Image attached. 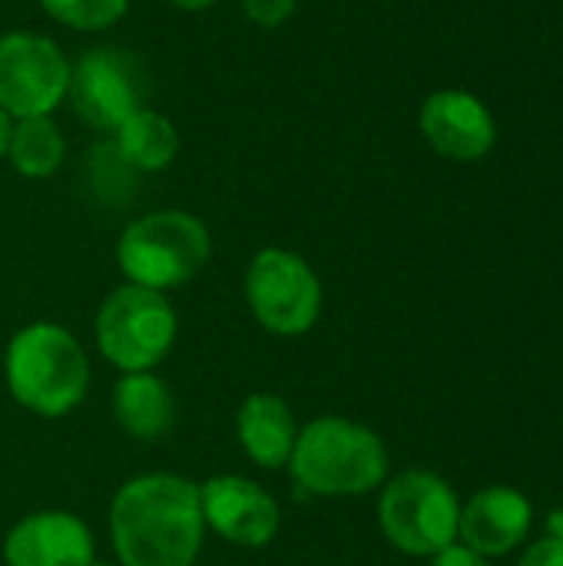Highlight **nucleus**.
Masks as SVG:
<instances>
[{
	"mask_svg": "<svg viewBox=\"0 0 563 566\" xmlns=\"http://www.w3.org/2000/svg\"><path fill=\"white\" fill-rule=\"evenodd\" d=\"M110 537L119 566H196L206 521L199 484L179 474H139L110 504Z\"/></svg>",
	"mask_w": 563,
	"mask_h": 566,
	"instance_id": "obj_1",
	"label": "nucleus"
},
{
	"mask_svg": "<svg viewBox=\"0 0 563 566\" xmlns=\"http://www.w3.org/2000/svg\"><path fill=\"white\" fill-rule=\"evenodd\" d=\"M285 468L312 497H362L385 484L388 448L368 424L332 415L299 428Z\"/></svg>",
	"mask_w": 563,
	"mask_h": 566,
	"instance_id": "obj_2",
	"label": "nucleus"
},
{
	"mask_svg": "<svg viewBox=\"0 0 563 566\" xmlns=\"http://www.w3.org/2000/svg\"><path fill=\"white\" fill-rule=\"evenodd\" d=\"M3 375L20 408L40 418H63L86 398L90 358L63 325L30 322L10 338Z\"/></svg>",
	"mask_w": 563,
	"mask_h": 566,
	"instance_id": "obj_3",
	"label": "nucleus"
},
{
	"mask_svg": "<svg viewBox=\"0 0 563 566\" xmlns=\"http://www.w3.org/2000/svg\"><path fill=\"white\" fill-rule=\"evenodd\" d=\"M212 255L206 222L183 209H156L133 219L116 242V265L129 285L173 292L192 282Z\"/></svg>",
	"mask_w": 563,
	"mask_h": 566,
	"instance_id": "obj_4",
	"label": "nucleus"
},
{
	"mask_svg": "<svg viewBox=\"0 0 563 566\" xmlns=\"http://www.w3.org/2000/svg\"><path fill=\"white\" fill-rule=\"evenodd\" d=\"M93 332L100 355L113 368L123 375L153 371L169 355L179 318L163 292L126 282L100 302Z\"/></svg>",
	"mask_w": 563,
	"mask_h": 566,
	"instance_id": "obj_5",
	"label": "nucleus"
},
{
	"mask_svg": "<svg viewBox=\"0 0 563 566\" xmlns=\"http://www.w3.org/2000/svg\"><path fill=\"white\" fill-rule=\"evenodd\" d=\"M458 517L461 501L455 488L431 471H405L378 497L382 534L408 557H435L458 544Z\"/></svg>",
	"mask_w": 563,
	"mask_h": 566,
	"instance_id": "obj_6",
	"label": "nucleus"
},
{
	"mask_svg": "<svg viewBox=\"0 0 563 566\" xmlns=\"http://www.w3.org/2000/svg\"><path fill=\"white\" fill-rule=\"evenodd\" d=\"M66 103L90 129L113 136L133 113L149 106V70L126 46H90L70 60Z\"/></svg>",
	"mask_w": 563,
	"mask_h": 566,
	"instance_id": "obj_7",
	"label": "nucleus"
},
{
	"mask_svg": "<svg viewBox=\"0 0 563 566\" xmlns=\"http://www.w3.org/2000/svg\"><path fill=\"white\" fill-rule=\"evenodd\" d=\"M252 318L279 338H299L322 315V282L292 249H259L242 282Z\"/></svg>",
	"mask_w": 563,
	"mask_h": 566,
	"instance_id": "obj_8",
	"label": "nucleus"
},
{
	"mask_svg": "<svg viewBox=\"0 0 563 566\" xmlns=\"http://www.w3.org/2000/svg\"><path fill=\"white\" fill-rule=\"evenodd\" d=\"M70 60L63 46L43 33H0V109L10 119L53 116L66 103Z\"/></svg>",
	"mask_w": 563,
	"mask_h": 566,
	"instance_id": "obj_9",
	"label": "nucleus"
},
{
	"mask_svg": "<svg viewBox=\"0 0 563 566\" xmlns=\"http://www.w3.org/2000/svg\"><path fill=\"white\" fill-rule=\"evenodd\" d=\"M199 504L206 531H216L232 547H269L282 527V511L275 497L239 474H219L199 484Z\"/></svg>",
	"mask_w": 563,
	"mask_h": 566,
	"instance_id": "obj_10",
	"label": "nucleus"
},
{
	"mask_svg": "<svg viewBox=\"0 0 563 566\" xmlns=\"http://www.w3.org/2000/svg\"><path fill=\"white\" fill-rule=\"evenodd\" d=\"M418 126L428 146L455 163L484 159L498 143L491 109L468 90H438L418 109Z\"/></svg>",
	"mask_w": 563,
	"mask_h": 566,
	"instance_id": "obj_11",
	"label": "nucleus"
},
{
	"mask_svg": "<svg viewBox=\"0 0 563 566\" xmlns=\"http://www.w3.org/2000/svg\"><path fill=\"white\" fill-rule=\"evenodd\" d=\"M93 560V534L70 511H37L3 537L7 566H90Z\"/></svg>",
	"mask_w": 563,
	"mask_h": 566,
	"instance_id": "obj_12",
	"label": "nucleus"
},
{
	"mask_svg": "<svg viewBox=\"0 0 563 566\" xmlns=\"http://www.w3.org/2000/svg\"><path fill=\"white\" fill-rule=\"evenodd\" d=\"M531 524H534L531 501L514 488L494 484L468 497V504H461L458 541L488 560L508 557L528 541Z\"/></svg>",
	"mask_w": 563,
	"mask_h": 566,
	"instance_id": "obj_13",
	"label": "nucleus"
},
{
	"mask_svg": "<svg viewBox=\"0 0 563 566\" xmlns=\"http://www.w3.org/2000/svg\"><path fill=\"white\" fill-rule=\"evenodd\" d=\"M236 434L252 464H259L262 471H279L292 458L299 421L285 398L272 391H256L236 411Z\"/></svg>",
	"mask_w": 563,
	"mask_h": 566,
	"instance_id": "obj_14",
	"label": "nucleus"
},
{
	"mask_svg": "<svg viewBox=\"0 0 563 566\" xmlns=\"http://www.w3.org/2000/svg\"><path fill=\"white\" fill-rule=\"evenodd\" d=\"M176 395L153 371H129L113 388V418L133 441H163L176 428Z\"/></svg>",
	"mask_w": 563,
	"mask_h": 566,
	"instance_id": "obj_15",
	"label": "nucleus"
},
{
	"mask_svg": "<svg viewBox=\"0 0 563 566\" xmlns=\"http://www.w3.org/2000/svg\"><path fill=\"white\" fill-rule=\"evenodd\" d=\"M110 139L133 172L169 169L179 156V146H183L176 123L153 106H143L139 113H133Z\"/></svg>",
	"mask_w": 563,
	"mask_h": 566,
	"instance_id": "obj_16",
	"label": "nucleus"
},
{
	"mask_svg": "<svg viewBox=\"0 0 563 566\" xmlns=\"http://www.w3.org/2000/svg\"><path fill=\"white\" fill-rule=\"evenodd\" d=\"M66 139L53 116H33V119H13L7 163L23 179H46L63 166Z\"/></svg>",
	"mask_w": 563,
	"mask_h": 566,
	"instance_id": "obj_17",
	"label": "nucleus"
},
{
	"mask_svg": "<svg viewBox=\"0 0 563 566\" xmlns=\"http://www.w3.org/2000/svg\"><path fill=\"white\" fill-rule=\"evenodd\" d=\"M40 7L50 20L70 30L103 33L126 17L129 0H40Z\"/></svg>",
	"mask_w": 563,
	"mask_h": 566,
	"instance_id": "obj_18",
	"label": "nucleus"
},
{
	"mask_svg": "<svg viewBox=\"0 0 563 566\" xmlns=\"http://www.w3.org/2000/svg\"><path fill=\"white\" fill-rule=\"evenodd\" d=\"M239 7L259 30H279L295 13L299 0H239Z\"/></svg>",
	"mask_w": 563,
	"mask_h": 566,
	"instance_id": "obj_19",
	"label": "nucleus"
},
{
	"mask_svg": "<svg viewBox=\"0 0 563 566\" xmlns=\"http://www.w3.org/2000/svg\"><path fill=\"white\" fill-rule=\"evenodd\" d=\"M518 566H563V531H551L541 541H534L521 554Z\"/></svg>",
	"mask_w": 563,
	"mask_h": 566,
	"instance_id": "obj_20",
	"label": "nucleus"
},
{
	"mask_svg": "<svg viewBox=\"0 0 563 566\" xmlns=\"http://www.w3.org/2000/svg\"><path fill=\"white\" fill-rule=\"evenodd\" d=\"M431 566H491V564H488V557L475 554L471 547H465V544H451V547H445L441 554H435V557H431Z\"/></svg>",
	"mask_w": 563,
	"mask_h": 566,
	"instance_id": "obj_21",
	"label": "nucleus"
},
{
	"mask_svg": "<svg viewBox=\"0 0 563 566\" xmlns=\"http://www.w3.org/2000/svg\"><path fill=\"white\" fill-rule=\"evenodd\" d=\"M176 10H183V13H202V10H209V7H216L219 0H169Z\"/></svg>",
	"mask_w": 563,
	"mask_h": 566,
	"instance_id": "obj_22",
	"label": "nucleus"
},
{
	"mask_svg": "<svg viewBox=\"0 0 563 566\" xmlns=\"http://www.w3.org/2000/svg\"><path fill=\"white\" fill-rule=\"evenodd\" d=\"M10 133H13V119L0 109V159H7V146H10Z\"/></svg>",
	"mask_w": 563,
	"mask_h": 566,
	"instance_id": "obj_23",
	"label": "nucleus"
},
{
	"mask_svg": "<svg viewBox=\"0 0 563 566\" xmlns=\"http://www.w3.org/2000/svg\"><path fill=\"white\" fill-rule=\"evenodd\" d=\"M90 566H110V564H103V560H93V564Z\"/></svg>",
	"mask_w": 563,
	"mask_h": 566,
	"instance_id": "obj_24",
	"label": "nucleus"
}]
</instances>
